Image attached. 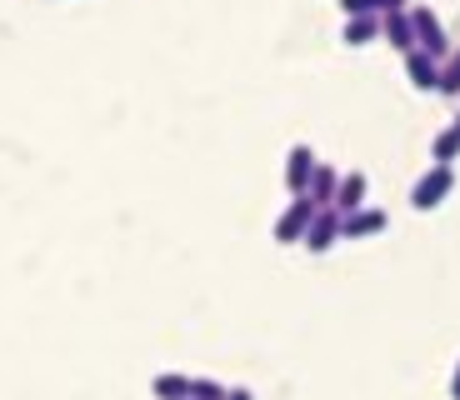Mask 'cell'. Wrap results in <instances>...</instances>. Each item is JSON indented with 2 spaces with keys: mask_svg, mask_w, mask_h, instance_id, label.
<instances>
[{
  "mask_svg": "<svg viewBox=\"0 0 460 400\" xmlns=\"http://www.w3.org/2000/svg\"><path fill=\"white\" fill-rule=\"evenodd\" d=\"M335 5H341L345 21H350V15H391V11H405L411 0H335Z\"/></svg>",
  "mask_w": 460,
  "mask_h": 400,
  "instance_id": "13",
  "label": "cell"
},
{
  "mask_svg": "<svg viewBox=\"0 0 460 400\" xmlns=\"http://www.w3.org/2000/svg\"><path fill=\"white\" fill-rule=\"evenodd\" d=\"M411 25H415V50L420 56H430V60H446L450 50V31H446V21H440L430 5H411Z\"/></svg>",
  "mask_w": 460,
  "mask_h": 400,
  "instance_id": "2",
  "label": "cell"
},
{
  "mask_svg": "<svg viewBox=\"0 0 460 400\" xmlns=\"http://www.w3.org/2000/svg\"><path fill=\"white\" fill-rule=\"evenodd\" d=\"M226 400H255V396H251L245 386H230V390H226Z\"/></svg>",
  "mask_w": 460,
  "mask_h": 400,
  "instance_id": "17",
  "label": "cell"
},
{
  "mask_svg": "<svg viewBox=\"0 0 460 400\" xmlns=\"http://www.w3.org/2000/svg\"><path fill=\"white\" fill-rule=\"evenodd\" d=\"M380 40H385V46H395L401 56H411V50H415V25H411V11H391V15H380Z\"/></svg>",
  "mask_w": 460,
  "mask_h": 400,
  "instance_id": "7",
  "label": "cell"
},
{
  "mask_svg": "<svg viewBox=\"0 0 460 400\" xmlns=\"http://www.w3.org/2000/svg\"><path fill=\"white\" fill-rule=\"evenodd\" d=\"M450 400H460V360H456V370H450Z\"/></svg>",
  "mask_w": 460,
  "mask_h": 400,
  "instance_id": "18",
  "label": "cell"
},
{
  "mask_svg": "<svg viewBox=\"0 0 460 400\" xmlns=\"http://www.w3.org/2000/svg\"><path fill=\"white\" fill-rule=\"evenodd\" d=\"M341 40L345 46H370V40H380V15H350Z\"/></svg>",
  "mask_w": 460,
  "mask_h": 400,
  "instance_id": "11",
  "label": "cell"
},
{
  "mask_svg": "<svg viewBox=\"0 0 460 400\" xmlns=\"http://www.w3.org/2000/svg\"><path fill=\"white\" fill-rule=\"evenodd\" d=\"M440 95H460V46L440 60Z\"/></svg>",
  "mask_w": 460,
  "mask_h": 400,
  "instance_id": "15",
  "label": "cell"
},
{
  "mask_svg": "<svg viewBox=\"0 0 460 400\" xmlns=\"http://www.w3.org/2000/svg\"><path fill=\"white\" fill-rule=\"evenodd\" d=\"M405 80H411L420 95L440 91V60H430V56H420V50H411V56H405Z\"/></svg>",
  "mask_w": 460,
  "mask_h": 400,
  "instance_id": "9",
  "label": "cell"
},
{
  "mask_svg": "<svg viewBox=\"0 0 460 400\" xmlns=\"http://www.w3.org/2000/svg\"><path fill=\"white\" fill-rule=\"evenodd\" d=\"M450 191H456V165H430V171L411 185V210H436Z\"/></svg>",
  "mask_w": 460,
  "mask_h": 400,
  "instance_id": "3",
  "label": "cell"
},
{
  "mask_svg": "<svg viewBox=\"0 0 460 400\" xmlns=\"http://www.w3.org/2000/svg\"><path fill=\"white\" fill-rule=\"evenodd\" d=\"M450 126H456V130H460V111H456V120H450Z\"/></svg>",
  "mask_w": 460,
  "mask_h": 400,
  "instance_id": "19",
  "label": "cell"
},
{
  "mask_svg": "<svg viewBox=\"0 0 460 400\" xmlns=\"http://www.w3.org/2000/svg\"><path fill=\"white\" fill-rule=\"evenodd\" d=\"M385 226H391V216H385L380 206H360L356 216H341V240H370Z\"/></svg>",
  "mask_w": 460,
  "mask_h": 400,
  "instance_id": "5",
  "label": "cell"
},
{
  "mask_svg": "<svg viewBox=\"0 0 460 400\" xmlns=\"http://www.w3.org/2000/svg\"><path fill=\"white\" fill-rule=\"evenodd\" d=\"M230 386H220V380L210 376H190V400H226Z\"/></svg>",
  "mask_w": 460,
  "mask_h": 400,
  "instance_id": "16",
  "label": "cell"
},
{
  "mask_svg": "<svg viewBox=\"0 0 460 400\" xmlns=\"http://www.w3.org/2000/svg\"><path fill=\"white\" fill-rule=\"evenodd\" d=\"M430 160H436V165H450V160H460V130H456V126L436 130V140H430Z\"/></svg>",
  "mask_w": 460,
  "mask_h": 400,
  "instance_id": "14",
  "label": "cell"
},
{
  "mask_svg": "<svg viewBox=\"0 0 460 400\" xmlns=\"http://www.w3.org/2000/svg\"><path fill=\"white\" fill-rule=\"evenodd\" d=\"M335 191H341V171H335L331 160H321V165H315V175H311V185H305V195H311L321 210H331L335 206Z\"/></svg>",
  "mask_w": 460,
  "mask_h": 400,
  "instance_id": "10",
  "label": "cell"
},
{
  "mask_svg": "<svg viewBox=\"0 0 460 400\" xmlns=\"http://www.w3.org/2000/svg\"><path fill=\"white\" fill-rule=\"evenodd\" d=\"M150 396H155V400H190V376L161 370V376L150 380Z\"/></svg>",
  "mask_w": 460,
  "mask_h": 400,
  "instance_id": "12",
  "label": "cell"
},
{
  "mask_svg": "<svg viewBox=\"0 0 460 400\" xmlns=\"http://www.w3.org/2000/svg\"><path fill=\"white\" fill-rule=\"evenodd\" d=\"M315 216H321V206H315L311 195H290V200H286V210H280V216H276V226H270L276 245H300Z\"/></svg>",
  "mask_w": 460,
  "mask_h": 400,
  "instance_id": "1",
  "label": "cell"
},
{
  "mask_svg": "<svg viewBox=\"0 0 460 400\" xmlns=\"http://www.w3.org/2000/svg\"><path fill=\"white\" fill-rule=\"evenodd\" d=\"M366 195H370V181H366V171H345L341 175V191H335V216H356L360 206H366Z\"/></svg>",
  "mask_w": 460,
  "mask_h": 400,
  "instance_id": "6",
  "label": "cell"
},
{
  "mask_svg": "<svg viewBox=\"0 0 460 400\" xmlns=\"http://www.w3.org/2000/svg\"><path fill=\"white\" fill-rule=\"evenodd\" d=\"M335 240H341V216H335V210H321V216L311 220V230H305V240H300V245H305L311 255H325Z\"/></svg>",
  "mask_w": 460,
  "mask_h": 400,
  "instance_id": "8",
  "label": "cell"
},
{
  "mask_svg": "<svg viewBox=\"0 0 460 400\" xmlns=\"http://www.w3.org/2000/svg\"><path fill=\"white\" fill-rule=\"evenodd\" d=\"M315 165H321V160H315L311 146H290V150H286V171H280V175H286V191H290V195H305Z\"/></svg>",
  "mask_w": 460,
  "mask_h": 400,
  "instance_id": "4",
  "label": "cell"
}]
</instances>
